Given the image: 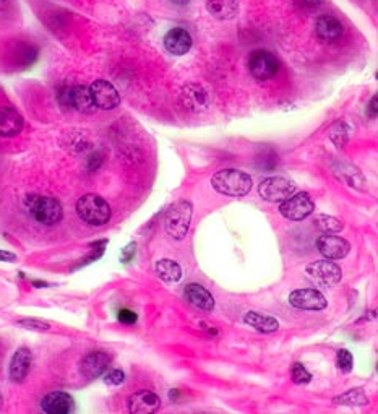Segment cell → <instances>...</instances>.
Listing matches in <instances>:
<instances>
[{"mask_svg":"<svg viewBox=\"0 0 378 414\" xmlns=\"http://www.w3.org/2000/svg\"><path fill=\"white\" fill-rule=\"evenodd\" d=\"M214 190L226 197H246L252 190L253 180L247 173L239 169H222L218 171L211 179Z\"/></svg>","mask_w":378,"mask_h":414,"instance_id":"cell-1","label":"cell"},{"mask_svg":"<svg viewBox=\"0 0 378 414\" xmlns=\"http://www.w3.org/2000/svg\"><path fill=\"white\" fill-rule=\"evenodd\" d=\"M182 103L188 110L200 113L210 106L208 91L200 85H188L182 90Z\"/></svg>","mask_w":378,"mask_h":414,"instance_id":"cell-18","label":"cell"},{"mask_svg":"<svg viewBox=\"0 0 378 414\" xmlns=\"http://www.w3.org/2000/svg\"><path fill=\"white\" fill-rule=\"evenodd\" d=\"M315 205L309 193H292L291 197L281 202L280 212L289 221H302L314 213Z\"/></svg>","mask_w":378,"mask_h":414,"instance_id":"cell-6","label":"cell"},{"mask_svg":"<svg viewBox=\"0 0 378 414\" xmlns=\"http://www.w3.org/2000/svg\"><path fill=\"white\" fill-rule=\"evenodd\" d=\"M260 197L266 202L277 203L285 202L292 193H296V184L285 178H268L258 187Z\"/></svg>","mask_w":378,"mask_h":414,"instance_id":"cell-8","label":"cell"},{"mask_svg":"<svg viewBox=\"0 0 378 414\" xmlns=\"http://www.w3.org/2000/svg\"><path fill=\"white\" fill-rule=\"evenodd\" d=\"M185 297L187 301L192 304V306H195L198 309H202V311H213L214 309V297L211 292L203 288L202 284H197V283H190L185 286Z\"/></svg>","mask_w":378,"mask_h":414,"instance_id":"cell-21","label":"cell"},{"mask_svg":"<svg viewBox=\"0 0 378 414\" xmlns=\"http://www.w3.org/2000/svg\"><path fill=\"white\" fill-rule=\"evenodd\" d=\"M315 224L323 231V233H339L343 231V223L335 217H330V214H319L315 219Z\"/></svg>","mask_w":378,"mask_h":414,"instance_id":"cell-26","label":"cell"},{"mask_svg":"<svg viewBox=\"0 0 378 414\" xmlns=\"http://www.w3.org/2000/svg\"><path fill=\"white\" fill-rule=\"evenodd\" d=\"M26 209L38 223L52 226L57 224L64 217V209L59 200L44 195H28Z\"/></svg>","mask_w":378,"mask_h":414,"instance_id":"cell-2","label":"cell"},{"mask_svg":"<svg viewBox=\"0 0 378 414\" xmlns=\"http://www.w3.org/2000/svg\"><path fill=\"white\" fill-rule=\"evenodd\" d=\"M316 38L323 42H336L344 35V26L335 15H321L315 23Z\"/></svg>","mask_w":378,"mask_h":414,"instance_id":"cell-13","label":"cell"},{"mask_svg":"<svg viewBox=\"0 0 378 414\" xmlns=\"http://www.w3.org/2000/svg\"><path fill=\"white\" fill-rule=\"evenodd\" d=\"M164 46L172 55H183L192 49L190 33L183 28H172L164 36Z\"/></svg>","mask_w":378,"mask_h":414,"instance_id":"cell-16","label":"cell"},{"mask_svg":"<svg viewBox=\"0 0 378 414\" xmlns=\"http://www.w3.org/2000/svg\"><path fill=\"white\" fill-rule=\"evenodd\" d=\"M156 273L166 283H177L182 278L181 265L169 258H163L156 263Z\"/></svg>","mask_w":378,"mask_h":414,"instance_id":"cell-24","label":"cell"},{"mask_svg":"<svg viewBox=\"0 0 378 414\" xmlns=\"http://www.w3.org/2000/svg\"><path fill=\"white\" fill-rule=\"evenodd\" d=\"M90 91L98 109L110 110L115 109L120 104L119 91L115 90V86L108 80H96L90 86Z\"/></svg>","mask_w":378,"mask_h":414,"instance_id":"cell-10","label":"cell"},{"mask_svg":"<svg viewBox=\"0 0 378 414\" xmlns=\"http://www.w3.org/2000/svg\"><path fill=\"white\" fill-rule=\"evenodd\" d=\"M291 377L294 380V384H297V385L309 384L310 380H312V375H310V372L300 362H296L292 366V369H291Z\"/></svg>","mask_w":378,"mask_h":414,"instance_id":"cell-27","label":"cell"},{"mask_svg":"<svg viewBox=\"0 0 378 414\" xmlns=\"http://www.w3.org/2000/svg\"><path fill=\"white\" fill-rule=\"evenodd\" d=\"M41 408L47 414H69L74 411L75 401L65 391H52L41 401Z\"/></svg>","mask_w":378,"mask_h":414,"instance_id":"cell-15","label":"cell"},{"mask_svg":"<svg viewBox=\"0 0 378 414\" xmlns=\"http://www.w3.org/2000/svg\"><path fill=\"white\" fill-rule=\"evenodd\" d=\"M297 2L302 5V7H307V8H315L320 5V0H297Z\"/></svg>","mask_w":378,"mask_h":414,"instance_id":"cell-34","label":"cell"},{"mask_svg":"<svg viewBox=\"0 0 378 414\" xmlns=\"http://www.w3.org/2000/svg\"><path fill=\"white\" fill-rule=\"evenodd\" d=\"M316 248H319V252L325 258H328V260H339V258H344L348 255L349 251H351V244L344 237L325 233L316 241Z\"/></svg>","mask_w":378,"mask_h":414,"instance_id":"cell-12","label":"cell"},{"mask_svg":"<svg viewBox=\"0 0 378 414\" xmlns=\"http://www.w3.org/2000/svg\"><path fill=\"white\" fill-rule=\"evenodd\" d=\"M118 318H119V322L125 323V325H133L138 320L137 314L129 311V309H122V311H119Z\"/></svg>","mask_w":378,"mask_h":414,"instance_id":"cell-31","label":"cell"},{"mask_svg":"<svg viewBox=\"0 0 378 414\" xmlns=\"http://www.w3.org/2000/svg\"><path fill=\"white\" fill-rule=\"evenodd\" d=\"M135 251H137V244L135 242H132V244H129L125 248H124V252H122V262H130L132 258H133V255H135Z\"/></svg>","mask_w":378,"mask_h":414,"instance_id":"cell-32","label":"cell"},{"mask_svg":"<svg viewBox=\"0 0 378 414\" xmlns=\"http://www.w3.org/2000/svg\"><path fill=\"white\" fill-rule=\"evenodd\" d=\"M250 75L257 81H268L273 79L280 70V60L276 55L265 49L253 51L248 59Z\"/></svg>","mask_w":378,"mask_h":414,"instance_id":"cell-5","label":"cell"},{"mask_svg":"<svg viewBox=\"0 0 378 414\" xmlns=\"http://www.w3.org/2000/svg\"><path fill=\"white\" fill-rule=\"evenodd\" d=\"M0 406H2V396H0Z\"/></svg>","mask_w":378,"mask_h":414,"instance_id":"cell-37","label":"cell"},{"mask_svg":"<svg viewBox=\"0 0 378 414\" xmlns=\"http://www.w3.org/2000/svg\"><path fill=\"white\" fill-rule=\"evenodd\" d=\"M76 214L88 224L103 226L109 223L110 207L103 197L96 193H86L76 202Z\"/></svg>","mask_w":378,"mask_h":414,"instance_id":"cell-3","label":"cell"},{"mask_svg":"<svg viewBox=\"0 0 378 414\" xmlns=\"http://www.w3.org/2000/svg\"><path fill=\"white\" fill-rule=\"evenodd\" d=\"M192 221V203L187 200H179L166 213L164 226L166 231L171 237H174L177 241H182L187 236L188 228H190Z\"/></svg>","mask_w":378,"mask_h":414,"instance_id":"cell-4","label":"cell"},{"mask_svg":"<svg viewBox=\"0 0 378 414\" xmlns=\"http://www.w3.org/2000/svg\"><path fill=\"white\" fill-rule=\"evenodd\" d=\"M16 260V255L12 252H7V251H0V262H15Z\"/></svg>","mask_w":378,"mask_h":414,"instance_id":"cell-33","label":"cell"},{"mask_svg":"<svg viewBox=\"0 0 378 414\" xmlns=\"http://www.w3.org/2000/svg\"><path fill=\"white\" fill-rule=\"evenodd\" d=\"M172 2L177 4V5H187L190 0H172Z\"/></svg>","mask_w":378,"mask_h":414,"instance_id":"cell-36","label":"cell"},{"mask_svg":"<svg viewBox=\"0 0 378 414\" xmlns=\"http://www.w3.org/2000/svg\"><path fill=\"white\" fill-rule=\"evenodd\" d=\"M307 275L314 283L323 286V288H331L343 278L341 268L330 260H319L307 265Z\"/></svg>","mask_w":378,"mask_h":414,"instance_id":"cell-9","label":"cell"},{"mask_svg":"<svg viewBox=\"0 0 378 414\" xmlns=\"http://www.w3.org/2000/svg\"><path fill=\"white\" fill-rule=\"evenodd\" d=\"M60 103L64 106L74 108L75 110L83 114H91L96 110V104L93 101L90 88L85 85H76L71 88H65V90L60 93Z\"/></svg>","mask_w":378,"mask_h":414,"instance_id":"cell-7","label":"cell"},{"mask_svg":"<svg viewBox=\"0 0 378 414\" xmlns=\"http://www.w3.org/2000/svg\"><path fill=\"white\" fill-rule=\"evenodd\" d=\"M124 380H125V374L122 372L120 369H113V371H109L104 375V382L113 386L124 384Z\"/></svg>","mask_w":378,"mask_h":414,"instance_id":"cell-30","label":"cell"},{"mask_svg":"<svg viewBox=\"0 0 378 414\" xmlns=\"http://www.w3.org/2000/svg\"><path fill=\"white\" fill-rule=\"evenodd\" d=\"M161 408V398L149 390H140L129 398V411L132 414L156 413Z\"/></svg>","mask_w":378,"mask_h":414,"instance_id":"cell-14","label":"cell"},{"mask_svg":"<svg viewBox=\"0 0 378 414\" xmlns=\"http://www.w3.org/2000/svg\"><path fill=\"white\" fill-rule=\"evenodd\" d=\"M353 362H354L353 355H351V352H349L348 350H339V351H338L336 364H338L339 371L344 372V374L351 372V371H353Z\"/></svg>","mask_w":378,"mask_h":414,"instance_id":"cell-28","label":"cell"},{"mask_svg":"<svg viewBox=\"0 0 378 414\" xmlns=\"http://www.w3.org/2000/svg\"><path fill=\"white\" fill-rule=\"evenodd\" d=\"M244 322L248 327H253L255 330L261 331V333H273V331L280 328V322L275 317L263 316V314L258 312H247L246 317H244Z\"/></svg>","mask_w":378,"mask_h":414,"instance_id":"cell-23","label":"cell"},{"mask_svg":"<svg viewBox=\"0 0 378 414\" xmlns=\"http://www.w3.org/2000/svg\"><path fill=\"white\" fill-rule=\"evenodd\" d=\"M207 10L214 18L231 20L239 12V2L237 0H208Z\"/></svg>","mask_w":378,"mask_h":414,"instance_id":"cell-22","label":"cell"},{"mask_svg":"<svg viewBox=\"0 0 378 414\" xmlns=\"http://www.w3.org/2000/svg\"><path fill=\"white\" fill-rule=\"evenodd\" d=\"M377 101H378V99H377V96H374V98H372V101H370V109H372V117H374V119L377 117V110H378V106H377Z\"/></svg>","mask_w":378,"mask_h":414,"instance_id":"cell-35","label":"cell"},{"mask_svg":"<svg viewBox=\"0 0 378 414\" xmlns=\"http://www.w3.org/2000/svg\"><path fill=\"white\" fill-rule=\"evenodd\" d=\"M18 325H21L23 328L35 330V331H47L49 328H51V325H49L47 322H42V320H36V318L20 320Z\"/></svg>","mask_w":378,"mask_h":414,"instance_id":"cell-29","label":"cell"},{"mask_svg":"<svg viewBox=\"0 0 378 414\" xmlns=\"http://www.w3.org/2000/svg\"><path fill=\"white\" fill-rule=\"evenodd\" d=\"M23 129V117L13 108H0V137H16Z\"/></svg>","mask_w":378,"mask_h":414,"instance_id":"cell-19","label":"cell"},{"mask_svg":"<svg viewBox=\"0 0 378 414\" xmlns=\"http://www.w3.org/2000/svg\"><path fill=\"white\" fill-rule=\"evenodd\" d=\"M289 304L300 311H323L328 306L326 297L316 289H296L289 294Z\"/></svg>","mask_w":378,"mask_h":414,"instance_id":"cell-11","label":"cell"},{"mask_svg":"<svg viewBox=\"0 0 378 414\" xmlns=\"http://www.w3.org/2000/svg\"><path fill=\"white\" fill-rule=\"evenodd\" d=\"M110 364V356L104 351H93L81 361V374L88 379H96L105 372Z\"/></svg>","mask_w":378,"mask_h":414,"instance_id":"cell-17","label":"cell"},{"mask_svg":"<svg viewBox=\"0 0 378 414\" xmlns=\"http://www.w3.org/2000/svg\"><path fill=\"white\" fill-rule=\"evenodd\" d=\"M31 364H33L31 351L28 350V347H20V350L13 355L12 362H10V379L16 384L23 382L26 375L30 374Z\"/></svg>","mask_w":378,"mask_h":414,"instance_id":"cell-20","label":"cell"},{"mask_svg":"<svg viewBox=\"0 0 378 414\" xmlns=\"http://www.w3.org/2000/svg\"><path fill=\"white\" fill-rule=\"evenodd\" d=\"M335 403L344 406H365L369 405V398H367L362 389H354L349 390L348 393L338 396V398H335Z\"/></svg>","mask_w":378,"mask_h":414,"instance_id":"cell-25","label":"cell"}]
</instances>
